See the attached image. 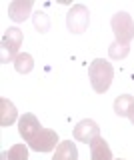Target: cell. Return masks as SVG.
<instances>
[{"instance_id":"obj_17","label":"cell","mask_w":134,"mask_h":160,"mask_svg":"<svg viewBox=\"0 0 134 160\" xmlns=\"http://www.w3.org/2000/svg\"><path fill=\"white\" fill-rule=\"evenodd\" d=\"M128 118H130V122H132V124H134V108H132V110H130V114H128Z\"/></svg>"},{"instance_id":"obj_10","label":"cell","mask_w":134,"mask_h":160,"mask_svg":"<svg viewBox=\"0 0 134 160\" xmlns=\"http://www.w3.org/2000/svg\"><path fill=\"white\" fill-rule=\"evenodd\" d=\"M16 118H18L16 106L8 98H0V124L2 126H10V124L16 122Z\"/></svg>"},{"instance_id":"obj_11","label":"cell","mask_w":134,"mask_h":160,"mask_svg":"<svg viewBox=\"0 0 134 160\" xmlns=\"http://www.w3.org/2000/svg\"><path fill=\"white\" fill-rule=\"evenodd\" d=\"M52 160H78V150L76 144L72 140H64L56 146V152H54Z\"/></svg>"},{"instance_id":"obj_3","label":"cell","mask_w":134,"mask_h":160,"mask_svg":"<svg viewBox=\"0 0 134 160\" xmlns=\"http://www.w3.org/2000/svg\"><path fill=\"white\" fill-rule=\"evenodd\" d=\"M90 22V12L84 4H74L66 14V26L72 34H82L88 28Z\"/></svg>"},{"instance_id":"obj_8","label":"cell","mask_w":134,"mask_h":160,"mask_svg":"<svg viewBox=\"0 0 134 160\" xmlns=\"http://www.w3.org/2000/svg\"><path fill=\"white\" fill-rule=\"evenodd\" d=\"M30 10H32V0H14L8 6V18L14 22H24L30 16Z\"/></svg>"},{"instance_id":"obj_1","label":"cell","mask_w":134,"mask_h":160,"mask_svg":"<svg viewBox=\"0 0 134 160\" xmlns=\"http://www.w3.org/2000/svg\"><path fill=\"white\" fill-rule=\"evenodd\" d=\"M88 78H90V84L94 88V92L104 94L112 84L114 78V68L110 62H106L104 58H96L92 60V64L88 66Z\"/></svg>"},{"instance_id":"obj_9","label":"cell","mask_w":134,"mask_h":160,"mask_svg":"<svg viewBox=\"0 0 134 160\" xmlns=\"http://www.w3.org/2000/svg\"><path fill=\"white\" fill-rule=\"evenodd\" d=\"M88 146H90V160H112V150L102 136L94 138Z\"/></svg>"},{"instance_id":"obj_12","label":"cell","mask_w":134,"mask_h":160,"mask_svg":"<svg viewBox=\"0 0 134 160\" xmlns=\"http://www.w3.org/2000/svg\"><path fill=\"white\" fill-rule=\"evenodd\" d=\"M134 108V98L130 96V94H120V96H116V100H114V112L118 114L120 118L130 114V110Z\"/></svg>"},{"instance_id":"obj_13","label":"cell","mask_w":134,"mask_h":160,"mask_svg":"<svg viewBox=\"0 0 134 160\" xmlns=\"http://www.w3.org/2000/svg\"><path fill=\"white\" fill-rule=\"evenodd\" d=\"M14 68H16L18 74H28L34 68V58L28 52H20L14 58Z\"/></svg>"},{"instance_id":"obj_14","label":"cell","mask_w":134,"mask_h":160,"mask_svg":"<svg viewBox=\"0 0 134 160\" xmlns=\"http://www.w3.org/2000/svg\"><path fill=\"white\" fill-rule=\"evenodd\" d=\"M8 160H28V148L24 144H14L8 152H2Z\"/></svg>"},{"instance_id":"obj_5","label":"cell","mask_w":134,"mask_h":160,"mask_svg":"<svg viewBox=\"0 0 134 160\" xmlns=\"http://www.w3.org/2000/svg\"><path fill=\"white\" fill-rule=\"evenodd\" d=\"M58 134L54 132V130H48V128H42L40 132L34 136L30 142H28V146L32 150H36V152H50L58 146Z\"/></svg>"},{"instance_id":"obj_16","label":"cell","mask_w":134,"mask_h":160,"mask_svg":"<svg viewBox=\"0 0 134 160\" xmlns=\"http://www.w3.org/2000/svg\"><path fill=\"white\" fill-rule=\"evenodd\" d=\"M34 26H36L38 32H48V28H50V20L44 12H38L34 14Z\"/></svg>"},{"instance_id":"obj_19","label":"cell","mask_w":134,"mask_h":160,"mask_svg":"<svg viewBox=\"0 0 134 160\" xmlns=\"http://www.w3.org/2000/svg\"><path fill=\"white\" fill-rule=\"evenodd\" d=\"M116 160H122V158H116Z\"/></svg>"},{"instance_id":"obj_4","label":"cell","mask_w":134,"mask_h":160,"mask_svg":"<svg viewBox=\"0 0 134 160\" xmlns=\"http://www.w3.org/2000/svg\"><path fill=\"white\" fill-rule=\"evenodd\" d=\"M22 46V32L18 28H8L2 34V62H14L18 56V48Z\"/></svg>"},{"instance_id":"obj_7","label":"cell","mask_w":134,"mask_h":160,"mask_svg":"<svg viewBox=\"0 0 134 160\" xmlns=\"http://www.w3.org/2000/svg\"><path fill=\"white\" fill-rule=\"evenodd\" d=\"M40 130H42V126H40V122H38V118L34 116V114H24L20 118V122H18V132H20V136L26 140V142H30Z\"/></svg>"},{"instance_id":"obj_6","label":"cell","mask_w":134,"mask_h":160,"mask_svg":"<svg viewBox=\"0 0 134 160\" xmlns=\"http://www.w3.org/2000/svg\"><path fill=\"white\" fill-rule=\"evenodd\" d=\"M74 138L78 140V142H86V144H90L94 138H98L100 136V128H98V124L94 122V120L90 118H84L80 120V122L74 126Z\"/></svg>"},{"instance_id":"obj_18","label":"cell","mask_w":134,"mask_h":160,"mask_svg":"<svg viewBox=\"0 0 134 160\" xmlns=\"http://www.w3.org/2000/svg\"><path fill=\"white\" fill-rule=\"evenodd\" d=\"M2 160H8V158H6V156H4V154H2Z\"/></svg>"},{"instance_id":"obj_15","label":"cell","mask_w":134,"mask_h":160,"mask_svg":"<svg viewBox=\"0 0 134 160\" xmlns=\"http://www.w3.org/2000/svg\"><path fill=\"white\" fill-rule=\"evenodd\" d=\"M128 46H122V44H118V42H112L110 46H108V56H110L112 60H122V58H126L128 56Z\"/></svg>"},{"instance_id":"obj_2","label":"cell","mask_w":134,"mask_h":160,"mask_svg":"<svg viewBox=\"0 0 134 160\" xmlns=\"http://www.w3.org/2000/svg\"><path fill=\"white\" fill-rule=\"evenodd\" d=\"M112 24V32L116 36V42L122 46H128L130 40L134 38V20L132 16H128V12H116L110 20Z\"/></svg>"}]
</instances>
